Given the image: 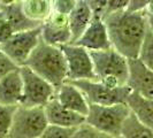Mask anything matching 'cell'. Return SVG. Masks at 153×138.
I'll list each match as a JSON object with an SVG mask.
<instances>
[{
	"label": "cell",
	"mask_w": 153,
	"mask_h": 138,
	"mask_svg": "<svg viewBox=\"0 0 153 138\" xmlns=\"http://www.w3.org/2000/svg\"><path fill=\"white\" fill-rule=\"evenodd\" d=\"M112 48L126 59H138L147 32V14L145 12L130 14L120 12L104 20Z\"/></svg>",
	"instance_id": "1"
},
{
	"label": "cell",
	"mask_w": 153,
	"mask_h": 138,
	"mask_svg": "<svg viewBox=\"0 0 153 138\" xmlns=\"http://www.w3.org/2000/svg\"><path fill=\"white\" fill-rule=\"evenodd\" d=\"M25 66L48 82L56 91L67 82V62L61 48L58 46L48 45L40 40L27 60Z\"/></svg>",
	"instance_id": "2"
},
{
	"label": "cell",
	"mask_w": 153,
	"mask_h": 138,
	"mask_svg": "<svg viewBox=\"0 0 153 138\" xmlns=\"http://www.w3.org/2000/svg\"><path fill=\"white\" fill-rule=\"evenodd\" d=\"M97 81L107 88L116 89L127 85L129 66L128 59L114 48L90 52Z\"/></svg>",
	"instance_id": "3"
},
{
	"label": "cell",
	"mask_w": 153,
	"mask_h": 138,
	"mask_svg": "<svg viewBox=\"0 0 153 138\" xmlns=\"http://www.w3.org/2000/svg\"><path fill=\"white\" fill-rule=\"evenodd\" d=\"M130 113L127 104H116L111 106L90 105L85 123L111 137H117L121 136L123 123Z\"/></svg>",
	"instance_id": "4"
},
{
	"label": "cell",
	"mask_w": 153,
	"mask_h": 138,
	"mask_svg": "<svg viewBox=\"0 0 153 138\" xmlns=\"http://www.w3.org/2000/svg\"><path fill=\"white\" fill-rule=\"evenodd\" d=\"M48 125L44 107L19 106L8 138H39Z\"/></svg>",
	"instance_id": "5"
},
{
	"label": "cell",
	"mask_w": 153,
	"mask_h": 138,
	"mask_svg": "<svg viewBox=\"0 0 153 138\" xmlns=\"http://www.w3.org/2000/svg\"><path fill=\"white\" fill-rule=\"evenodd\" d=\"M23 82V107H45V105L56 96V90L44 78L38 76L27 66L20 68Z\"/></svg>",
	"instance_id": "6"
},
{
	"label": "cell",
	"mask_w": 153,
	"mask_h": 138,
	"mask_svg": "<svg viewBox=\"0 0 153 138\" xmlns=\"http://www.w3.org/2000/svg\"><path fill=\"white\" fill-rule=\"evenodd\" d=\"M83 92L89 105L111 106L116 104H127V99L131 93L128 85L111 89L98 81H67Z\"/></svg>",
	"instance_id": "7"
},
{
	"label": "cell",
	"mask_w": 153,
	"mask_h": 138,
	"mask_svg": "<svg viewBox=\"0 0 153 138\" xmlns=\"http://www.w3.org/2000/svg\"><path fill=\"white\" fill-rule=\"evenodd\" d=\"M42 40V25L24 32L15 33L7 43L0 45V51L6 54L20 68L25 66L33 50Z\"/></svg>",
	"instance_id": "8"
},
{
	"label": "cell",
	"mask_w": 153,
	"mask_h": 138,
	"mask_svg": "<svg viewBox=\"0 0 153 138\" xmlns=\"http://www.w3.org/2000/svg\"><path fill=\"white\" fill-rule=\"evenodd\" d=\"M59 47L61 48L67 62V81H97L93 62L88 50L71 44Z\"/></svg>",
	"instance_id": "9"
},
{
	"label": "cell",
	"mask_w": 153,
	"mask_h": 138,
	"mask_svg": "<svg viewBox=\"0 0 153 138\" xmlns=\"http://www.w3.org/2000/svg\"><path fill=\"white\" fill-rule=\"evenodd\" d=\"M42 40L52 46L68 45L71 42L69 16L52 12L42 23Z\"/></svg>",
	"instance_id": "10"
},
{
	"label": "cell",
	"mask_w": 153,
	"mask_h": 138,
	"mask_svg": "<svg viewBox=\"0 0 153 138\" xmlns=\"http://www.w3.org/2000/svg\"><path fill=\"white\" fill-rule=\"evenodd\" d=\"M129 75L127 85L132 92L144 98L153 99V70L147 68L139 59L128 60Z\"/></svg>",
	"instance_id": "11"
},
{
	"label": "cell",
	"mask_w": 153,
	"mask_h": 138,
	"mask_svg": "<svg viewBox=\"0 0 153 138\" xmlns=\"http://www.w3.org/2000/svg\"><path fill=\"white\" fill-rule=\"evenodd\" d=\"M73 45L84 47L89 52L106 51V50L112 48V44L109 42L107 28H106L105 22L101 19L92 17L91 23L83 33V36Z\"/></svg>",
	"instance_id": "12"
},
{
	"label": "cell",
	"mask_w": 153,
	"mask_h": 138,
	"mask_svg": "<svg viewBox=\"0 0 153 138\" xmlns=\"http://www.w3.org/2000/svg\"><path fill=\"white\" fill-rule=\"evenodd\" d=\"M45 111L46 119L48 124L52 125H58V127H63V128H78L82 124L85 123L84 116L77 114L75 112L70 111L65 106H62L54 97L51 101H48L44 107Z\"/></svg>",
	"instance_id": "13"
},
{
	"label": "cell",
	"mask_w": 153,
	"mask_h": 138,
	"mask_svg": "<svg viewBox=\"0 0 153 138\" xmlns=\"http://www.w3.org/2000/svg\"><path fill=\"white\" fill-rule=\"evenodd\" d=\"M0 10L4 13L5 21L9 23L15 33L32 30L42 25L40 22L27 17L23 12L22 1H1Z\"/></svg>",
	"instance_id": "14"
},
{
	"label": "cell",
	"mask_w": 153,
	"mask_h": 138,
	"mask_svg": "<svg viewBox=\"0 0 153 138\" xmlns=\"http://www.w3.org/2000/svg\"><path fill=\"white\" fill-rule=\"evenodd\" d=\"M23 96V82L20 68L0 79V105L14 106L21 105Z\"/></svg>",
	"instance_id": "15"
},
{
	"label": "cell",
	"mask_w": 153,
	"mask_h": 138,
	"mask_svg": "<svg viewBox=\"0 0 153 138\" xmlns=\"http://www.w3.org/2000/svg\"><path fill=\"white\" fill-rule=\"evenodd\" d=\"M56 99L62 106L75 112L77 114L86 117L89 114V102L83 94V92L76 86L66 82L61 88L56 91Z\"/></svg>",
	"instance_id": "16"
},
{
	"label": "cell",
	"mask_w": 153,
	"mask_h": 138,
	"mask_svg": "<svg viewBox=\"0 0 153 138\" xmlns=\"http://www.w3.org/2000/svg\"><path fill=\"white\" fill-rule=\"evenodd\" d=\"M92 21V12L88 0H77L76 6L69 15V25L71 32L70 44H75L83 36Z\"/></svg>",
	"instance_id": "17"
},
{
	"label": "cell",
	"mask_w": 153,
	"mask_h": 138,
	"mask_svg": "<svg viewBox=\"0 0 153 138\" xmlns=\"http://www.w3.org/2000/svg\"><path fill=\"white\" fill-rule=\"evenodd\" d=\"M127 105L138 121L153 131V99L144 98L131 91L127 99Z\"/></svg>",
	"instance_id": "18"
},
{
	"label": "cell",
	"mask_w": 153,
	"mask_h": 138,
	"mask_svg": "<svg viewBox=\"0 0 153 138\" xmlns=\"http://www.w3.org/2000/svg\"><path fill=\"white\" fill-rule=\"evenodd\" d=\"M22 8L27 17L43 23L52 13V4L48 0H24Z\"/></svg>",
	"instance_id": "19"
},
{
	"label": "cell",
	"mask_w": 153,
	"mask_h": 138,
	"mask_svg": "<svg viewBox=\"0 0 153 138\" xmlns=\"http://www.w3.org/2000/svg\"><path fill=\"white\" fill-rule=\"evenodd\" d=\"M121 136L123 138H153V131L139 122L137 117L130 113L123 123Z\"/></svg>",
	"instance_id": "20"
},
{
	"label": "cell",
	"mask_w": 153,
	"mask_h": 138,
	"mask_svg": "<svg viewBox=\"0 0 153 138\" xmlns=\"http://www.w3.org/2000/svg\"><path fill=\"white\" fill-rule=\"evenodd\" d=\"M17 107L0 105V138H8L9 136L13 117Z\"/></svg>",
	"instance_id": "21"
},
{
	"label": "cell",
	"mask_w": 153,
	"mask_h": 138,
	"mask_svg": "<svg viewBox=\"0 0 153 138\" xmlns=\"http://www.w3.org/2000/svg\"><path fill=\"white\" fill-rule=\"evenodd\" d=\"M138 59L143 62L147 68L153 70V33L149 30V28H147V32H146L145 39H144Z\"/></svg>",
	"instance_id": "22"
},
{
	"label": "cell",
	"mask_w": 153,
	"mask_h": 138,
	"mask_svg": "<svg viewBox=\"0 0 153 138\" xmlns=\"http://www.w3.org/2000/svg\"><path fill=\"white\" fill-rule=\"evenodd\" d=\"M76 129L75 128H63V127L48 124L45 131L42 134V136L39 138H73V135H74Z\"/></svg>",
	"instance_id": "23"
},
{
	"label": "cell",
	"mask_w": 153,
	"mask_h": 138,
	"mask_svg": "<svg viewBox=\"0 0 153 138\" xmlns=\"http://www.w3.org/2000/svg\"><path fill=\"white\" fill-rule=\"evenodd\" d=\"M73 138H112L106 134L101 132V131L97 130L96 128H93L89 124H82L81 127H78L74 135Z\"/></svg>",
	"instance_id": "24"
},
{
	"label": "cell",
	"mask_w": 153,
	"mask_h": 138,
	"mask_svg": "<svg viewBox=\"0 0 153 138\" xmlns=\"http://www.w3.org/2000/svg\"><path fill=\"white\" fill-rule=\"evenodd\" d=\"M76 1L77 0H54V1H51L52 12L69 16L76 6Z\"/></svg>",
	"instance_id": "25"
},
{
	"label": "cell",
	"mask_w": 153,
	"mask_h": 138,
	"mask_svg": "<svg viewBox=\"0 0 153 138\" xmlns=\"http://www.w3.org/2000/svg\"><path fill=\"white\" fill-rule=\"evenodd\" d=\"M128 4H129V0H108L102 21L109 15H113V14L120 13V12H124L128 7Z\"/></svg>",
	"instance_id": "26"
},
{
	"label": "cell",
	"mask_w": 153,
	"mask_h": 138,
	"mask_svg": "<svg viewBox=\"0 0 153 138\" xmlns=\"http://www.w3.org/2000/svg\"><path fill=\"white\" fill-rule=\"evenodd\" d=\"M19 68H20L19 66H16L6 54H4L0 51V79L7 76L8 74L17 70Z\"/></svg>",
	"instance_id": "27"
},
{
	"label": "cell",
	"mask_w": 153,
	"mask_h": 138,
	"mask_svg": "<svg viewBox=\"0 0 153 138\" xmlns=\"http://www.w3.org/2000/svg\"><path fill=\"white\" fill-rule=\"evenodd\" d=\"M107 1L108 0H88V4L92 12V17L102 20L107 7Z\"/></svg>",
	"instance_id": "28"
},
{
	"label": "cell",
	"mask_w": 153,
	"mask_h": 138,
	"mask_svg": "<svg viewBox=\"0 0 153 138\" xmlns=\"http://www.w3.org/2000/svg\"><path fill=\"white\" fill-rule=\"evenodd\" d=\"M147 4H149L147 0H129V4H128V7L126 9V12L130 13V14L145 12Z\"/></svg>",
	"instance_id": "29"
},
{
	"label": "cell",
	"mask_w": 153,
	"mask_h": 138,
	"mask_svg": "<svg viewBox=\"0 0 153 138\" xmlns=\"http://www.w3.org/2000/svg\"><path fill=\"white\" fill-rule=\"evenodd\" d=\"M14 35H15V32H14L13 28L9 25L8 22L4 21L0 24V45L7 43Z\"/></svg>",
	"instance_id": "30"
},
{
	"label": "cell",
	"mask_w": 153,
	"mask_h": 138,
	"mask_svg": "<svg viewBox=\"0 0 153 138\" xmlns=\"http://www.w3.org/2000/svg\"><path fill=\"white\" fill-rule=\"evenodd\" d=\"M146 14L147 15H153V0H150L146 7Z\"/></svg>",
	"instance_id": "31"
},
{
	"label": "cell",
	"mask_w": 153,
	"mask_h": 138,
	"mask_svg": "<svg viewBox=\"0 0 153 138\" xmlns=\"http://www.w3.org/2000/svg\"><path fill=\"white\" fill-rule=\"evenodd\" d=\"M147 28L153 33V15H147Z\"/></svg>",
	"instance_id": "32"
},
{
	"label": "cell",
	"mask_w": 153,
	"mask_h": 138,
	"mask_svg": "<svg viewBox=\"0 0 153 138\" xmlns=\"http://www.w3.org/2000/svg\"><path fill=\"white\" fill-rule=\"evenodd\" d=\"M5 21V16H4V13L0 10V24Z\"/></svg>",
	"instance_id": "33"
},
{
	"label": "cell",
	"mask_w": 153,
	"mask_h": 138,
	"mask_svg": "<svg viewBox=\"0 0 153 138\" xmlns=\"http://www.w3.org/2000/svg\"><path fill=\"white\" fill-rule=\"evenodd\" d=\"M112 138H123L122 136H117V137H112Z\"/></svg>",
	"instance_id": "34"
},
{
	"label": "cell",
	"mask_w": 153,
	"mask_h": 138,
	"mask_svg": "<svg viewBox=\"0 0 153 138\" xmlns=\"http://www.w3.org/2000/svg\"><path fill=\"white\" fill-rule=\"evenodd\" d=\"M0 4H1V1H0Z\"/></svg>",
	"instance_id": "35"
}]
</instances>
